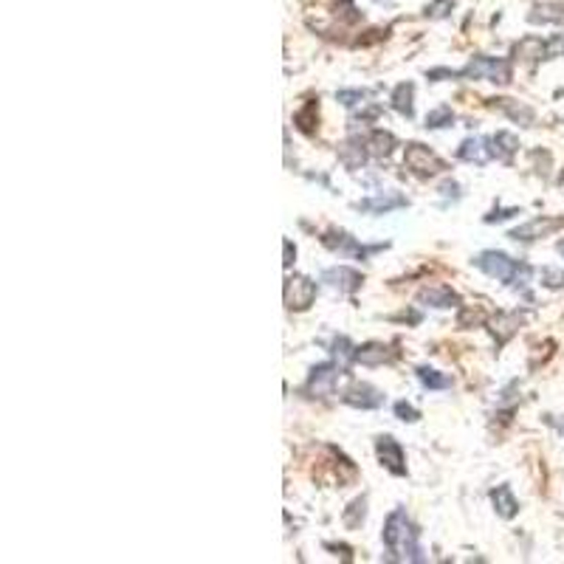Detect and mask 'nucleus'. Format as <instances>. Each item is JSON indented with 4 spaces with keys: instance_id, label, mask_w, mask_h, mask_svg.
Returning <instances> with one entry per match:
<instances>
[{
    "instance_id": "obj_31",
    "label": "nucleus",
    "mask_w": 564,
    "mask_h": 564,
    "mask_svg": "<svg viewBox=\"0 0 564 564\" xmlns=\"http://www.w3.org/2000/svg\"><path fill=\"white\" fill-rule=\"evenodd\" d=\"M542 282L547 288H564V271L561 268H542Z\"/></svg>"
},
{
    "instance_id": "obj_39",
    "label": "nucleus",
    "mask_w": 564,
    "mask_h": 564,
    "mask_svg": "<svg viewBox=\"0 0 564 564\" xmlns=\"http://www.w3.org/2000/svg\"><path fill=\"white\" fill-rule=\"evenodd\" d=\"M558 254H564V240H561V243H558Z\"/></svg>"
},
{
    "instance_id": "obj_34",
    "label": "nucleus",
    "mask_w": 564,
    "mask_h": 564,
    "mask_svg": "<svg viewBox=\"0 0 564 564\" xmlns=\"http://www.w3.org/2000/svg\"><path fill=\"white\" fill-rule=\"evenodd\" d=\"M452 3H454V0H438V3H432V6L426 9V15H429V17H446V15L452 12Z\"/></svg>"
},
{
    "instance_id": "obj_32",
    "label": "nucleus",
    "mask_w": 564,
    "mask_h": 564,
    "mask_svg": "<svg viewBox=\"0 0 564 564\" xmlns=\"http://www.w3.org/2000/svg\"><path fill=\"white\" fill-rule=\"evenodd\" d=\"M367 96H370V91H339V94H336V99H339L341 105H347V107H352V105H364Z\"/></svg>"
},
{
    "instance_id": "obj_11",
    "label": "nucleus",
    "mask_w": 564,
    "mask_h": 564,
    "mask_svg": "<svg viewBox=\"0 0 564 564\" xmlns=\"http://www.w3.org/2000/svg\"><path fill=\"white\" fill-rule=\"evenodd\" d=\"M406 206V198L398 195V192H387V195H378V198H364L356 203L359 212H370V215H384V212H392V209H401Z\"/></svg>"
},
{
    "instance_id": "obj_13",
    "label": "nucleus",
    "mask_w": 564,
    "mask_h": 564,
    "mask_svg": "<svg viewBox=\"0 0 564 564\" xmlns=\"http://www.w3.org/2000/svg\"><path fill=\"white\" fill-rule=\"evenodd\" d=\"M322 243H325L327 248H336V251H350V254H356V257H367V254H373V251H381V248H384V246L364 248V246H359L356 240H352L350 235H344V232H327V235L322 237Z\"/></svg>"
},
{
    "instance_id": "obj_35",
    "label": "nucleus",
    "mask_w": 564,
    "mask_h": 564,
    "mask_svg": "<svg viewBox=\"0 0 564 564\" xmlns=\"http://www.w3.org/2000/svg\"><path fill=\"white\" fill-rule=\"evenodd\" d=\"M544 48H547V57H561L564 54V34H556L553 40H547Z\"/></svg>"
},
{
    "instance_id": "obj_27",
    "label": "nucleus",
    "mask_w": 564,
    "mask_h": 564,
    "mask_svg": "<svg viewBox=\"0 0 564 564\" xmlns=\"http://www.w3.org/2000/svg\"><path fill=\"white\" fill-rule=\"evenodd\" d=\"M364 517H367V500L359 497V500H352V503H350V508L344 511L341 519H344L347 528H359V525L364 522Z\"/></svg>"
},
{
    "instance_id": "obj_17",
    "label": "nucleus",
    "mask_w": 564,
    "mask_h": 564,
    "mask_svg": "<svg viewBox=\"0 0 564 564\" xmlns=\"http://www.w3.org/2000/svg\"><path fill=\"white\" fill-rule=\"evenodd\" d=\"M412 96H415V85H412V82H401V85L392 91V107H395L401 116H406V119L415 116Z\"/></svg>"
},
{
    "instance_id": "obj_23",
    "label": "nucleus",
    "mask_w": 564,
    "mask_h": 564,
    "mask_svg": "<svg viewBox=\"0 0 564 564\" xmlns=\"http://www.w3.org/2000/svg\"><path fill=\"white\" fill-rule=\"evenodd\" d=\"M500 107H503L514 121H519V124H525V127L533 124V110H530L528 105H519V102H514V99H500Z\"/></svg>"
},
{
    "instance_id": "obj_8",
    "label": "nucleus",
    "mask_w": 564,
    "mask_h": 564,
    "mask_svg": "<svg viewBox=\"0 0 564 564\" xmlns=\"http://www.w3.org/2000/svg\"><path fill=\"white\" fill-rule=\"evenodd\" d=\"M376 452H378V460H381V466L387 468V471H392V474H406V466H403V449H401V443L395 440V438H389V435H384V438H378L376 440Z\"/></svg>"
},
{
    "instance_id": "obj_5",
    "label": "nucleus",
    "mask_w": 564,
    "mask_h": 564,
    "mask_svg": "<svg viewBox=\"0 0 564 564\" xmlns=\"http://www.w3.org/2000/svg\"><path fill=\"white\" fill-rule=\"evenodd\" d=\"M341 376H344V367H339V364H319V367L311 370L305 392L311 398H327V395H333V389H336V384H339Z\"/></svg>"
},
{
    "instance_id": "obj_9",
    "label": "nucleus",
    "mask_w": 564,
    "mask_h": 564,
    "mask_svg": "<svg viewBox=\"0 0 564 564\" xmlns=\"http://www.w3.org/2000/svg\"><path fill=\"white\" fill-rule=\"evenodd\" d=\"M344 403L359 409H378L384 403V392L373 384H352L350 389H344Z\"/></svg>"
},
{
    "instance_id": "obj_22",
    "label": "nucleus",
    "mask_w": 564,
    "mask_h": 564,
    "mask_svg": "<svg viewBox=\"0 0 564 564\" xmlns=\"http://www.w3.org/2000/svg\"><path fill=\"white\" fill-rule=\"evenodd\" d=\"M417 378H420V384L426 387V389H449L452 387V378L443 376V373H438V370H432V367H417Z\"/></svg>"
},
{
    "instance_id": "obj_38",
    "label": "nucleus",
    "mask_w": 564,
    "mask_h": 564,
    "mask_svg": "<svg viewBox=\"0 0 564 564\" xmlns=\"http://www.w3.org/2000/svg\"><path fill=\"white\" fill-rule=\"evenodd\" d=\"M294 257H297V248L291 246V240H285V260H282V262L291 265V262H294Z\"/></svg>"
},
{
    "instance_id": "obj_36",
    "label": "nucleus",
    "mask_w": 564,
    "mask_h": 564,
    "mask_svg": "<svg viewBox=\"0 0 564 564\" xmlns=\"http://www.w3.org/2000/svg\"><path fill=\"white\" fill-rule=\"evenodd\" d=\"M514 215H519V209H500V212H493V215H488V218H485V223H493V221H508V218H514Z\"/></svg>"
},
{
    "instance_id": "obj_24",
    "label": "nucleus",
    "mask_w": 564,
    "mask_h": 564,
    "mask_svg": "<svg viewBox=\"0 0 564 564\" xmlns=\"http://www.w3.org/2000/svg\"><path fill=\"white\" fill-rule=\"evenodd\" d=\"M530 23H558L564 26V9L561 6H536L530 15H528Z\"/></svg>"
},
{
    "instance_id": "obj_16",
    "label": "nucleus",
    "mask_w": 564,
    "mask_h": 564,
    "mask_svg": "<svg viewBox=\"0 0 564 564\" xmlns=\"http://www.w3.org/2000/svg\"><path fill=\"white\" fill-rule=\"evenodd\" d=\"M423 305H429V308H452V305H457V294L452 291V288H446V285H440V288H426V291H420V297H417Z\"/></svg>"
},
{
    "instance_id": "obj_14",
    "label": "nucleus",
    "mask_w": 564,
    "mask_h": 564,
    "mask_svg": "<svg viewBox=\"0 0 564 564\" xmlns=\"http://www.w3.org/2000/svg\"><path fill=\"white\" fill-rule=\"evenodd\" d=\"M488 144L491 141H485V138H480V135H474V138H466L463 144H460V150H457V156L463 158V161H471V164H485L493 153L488 150Z\"/></svg>"
},
{
    "instance_id": "obj_15",
    "label": "nucleus",
    "mask_w": 564,
    "mask_h": 564,
    "mask_svg": "<svg viewBox=\"0 0 564 564\" xmlns=\"http://www.w3.org/2000/svg\"><path fill=\"white\" fill-rule=\"evenodd\" d=\"M491 503H493V511H497L503 519H514L517 511H519V503L514 497V491L508 485H500L491 491Z\"/></svg>"
},
{
    "instance_id": "obj_30",
    "label": "nucleus",
    "mask_w": 564,
    "mask_h": 564,
    "mask_svg": "<svg viewBox=\"0 0 564 564\" xmlns=\"http://www.w3.org/2000/svg\"><path fill=\"white\" fill-rule=\"evenodd\" d=\"M482 322H485V311L480 305H463V311L457 316L460 327H471V325H482Z\"/></svg>"
},
{
    "instance_id": "obj_19",
    "label": "nucleus",
    "mask_w": 564,
    "mask_h": 564,
    "mask_svg": "<svg viewBox=\"0 0 564 564\" xmlns=\"http://www.w3.org/2000/svg\"><path fill=\"white\" fill-rule=\"evenodd\" d=\"M491 153L497 156V158H503V161H511V156L519 150V141H517V135L514 133H497L491 138Z\"/></svg>"
},
{
    "instance_id": "obj_21",
    "label": "nucleus",
    "mask_w": 564,
    "mask_h": 564,
    "mask_svg": "<svg viewBox=\"0 0 564 564\" xmlns=\"http://www.w3.org/2000/svg\"><path fill=\"white\" fill-rule=\"evenodd\" d=\"M519 322H522V316L519 313H497V316H493V336H497L500 341H505V339H511L514 336V330L519 327Z\"/></svg>"
},
{
    "instance_id": "obj_18",
    "label": "nucleus",
    "mask_w": 564,
    "mask_h": 564,
    "mask_svg": "<svg viewBox=\"0 0 564 564\" xmlns=\"http://www.w3.org/2000/svg\"><path fill=\"white\" fill-rule=\"evenodd\" d=\"M514 54H517V59L536 62V59H544V57H547V48H544V43H542L539 37H525L522 43H517Z\"/></svg>"
},
{
    "instance_id": "obj_28",
    "label": "nucleus",
    "mask_w": 564,
    "mask_h": 564,
    "mask_svg": "<svg viewBox=\"0 0 564 564\" xmlns=\"http://www.w3.org/2000/svg\"><path fill=\"white\" fill-rule=\"evenodd\" d=\"M316 119H319V105H316V102H308V105H305L302 110H297V116H294V121H297V127H299L302 133H313Z\"/></svg>"
},
{
    "instance_id": "obj_4",
    "label": "nucleus",
    "mask_w": 564,
    "mask_h": 564,
    "mask_svg": "<svg viewBox=\"0 0 564 564\" xmlns=\"http://www.w3.org/2000/svg\"><path fill=\"white\" fill-rule=\"evenodd\" d=\"M316 299V282L308 276H288L285 279V308L288 311H308Z\"/></svg>"
},
{
    "instance_id": "obj_25",
    "label": "nucleus",
    "mask_w": 564,
    "mask_h": 564,
    "mask_svg": "<svg viewBox=\"0 0 564 564\" xmlns=\"http://www.w3.org/2000/svg\"><path fill=\"white\" fill-rule=\"evenodd\" d=\"M333 359H336L339 367H347L350 362H356V347L350 344L347 336H339V339L333 341Z\"/></svg>"
},
{
    "instance_id": "obj_37",
    "label": "nucleus",
    "mask_w": 564,
    "mask_h": 564,
    "mask_svg": "<svg viewBox=\"0 0 564 564\" xmlns=\"http://www.w3.org/2000/svg\"><path fill=\"white\" fill-rule=\"evenodd\" d=\"M440 192H443V198H460V186H457L454 181H446V184L440 186Z\"/></svg>"
},
{
    "instance_id": "obj_3",
    "label": "nucleus",
    "mask_w": 564,
    "mask_h": 564,
    "mask_svg": "<svg viewBox=\"0 0 564 564\" xmlns=\"http://www.w3.org/2000/svg\"><path fill=\"white\" fill-rule=\"evenodd\" d=\"M454 77H466V80H488L497 85H508L511 82V65L505 59L497 57H474L460 74Z\"/></svg>"
},
{
    "instance_id": "obj_10",
    "label": "nucleus",
    "mask_w": 564,
    "mask_h": 564,
    "mask_svg": "<svg viewBox=\"0 0 564 564\" xmlns=\"http://www.w3.org/2000/svg\"><path fill=\"white\" fill-rule=\"evenodd\" d=\"M322 282H327L330 288H336L341 294H352V291L362 288V274L352 271V268H344V265L341 268H327L322 274Z\"/></svg>"
},
{
    "instance_id": "obj_33",
    "label": "nucleus",
    "mask_w": 564,
    "mask_h": 564,
    "mask_svg": "<svg viewBox=\"0 0 564 564\" xmlns=\"http://www.w3.org/2000/svg\"><path fill=\"white\" fill-rule=\"evenodd\" d=\"M395 415H398L403 423H415V420L420 417V412H417L412 403H406V401H398V403H395Z\"/></svg>"
},
{
    "instance_id": "obj_6",
    "label": "nucleus",
    "mask_w": 564,
    "mask_h": 564,
    "mask_svg": "<svg viewBox=\"0 0 564 564\" xmlns=\"http://www.w3.org/2000/svg\"><path fill=\"white\" fill-rule=\"evenodd\" d=\"M403 164H406L415 175H420V178H429V175H438L440 170H446L443 161H440L429 147H423V144H406Z\"/></svg>"
},
{
    "instance_id": "obj_7",
    "label": "nucleus",
    "mask_w": 564,
    "mask_h": 564,
    "mask_svg": "<svg viewBox=\"0 0 564 564\" xmlns=\"http://www.w3.org/2000/svg\"><path fill=\"white\" fill-rule=\"evenodd\" d=\"M564 229V218H533L522 226H517L511 232V240H522V243H530V240H539V237H547L553 232Z\"/></svg>"
},
{
    "instance_id": "obj_2",
    "label": "nucleus",
    "mask_w": 564,
    "mask_h": 564,
    "mask_svg": "<svg viewBox=\"0 0 564 564\" xmlns=\"http://www.w3.org/2000/svg\"><path fill=\"white\" fill-rule=\"evenodd\" d=\"M474 265H477L482 274L493 276V279L508 282V285H525V282L530 279V268H528L525 262L511 260V257L503 254V251H482V254L474 260Z\"/></svg>"
},
{
    "instance_id": "obj_40",
    "label": "nucleus",
    "mask_w": 564,
    "mask_h": 564,
    "mask_svg": "<svg viewBox=\"0 0 564 564\" xmlns=\"http://www.w3.org/2000/svg\"><path fill=\"white\" fill-rule=\"evenodd\" d=\"M558 181H561V184H564V172H561V178H558Z\"/></svg>"
},
{
    "instance_id": "obj_29",
    "label": "nucleus",
    "mask_w": 564,
    "mask_h": 564,
    "mask_svg": "<svg viewBox=\"0 0 564 564\" xmlns=\"http://www.w3.org/2000/svg\"><path fill=\"white\" fill-rule=\"evenodd\" d=\"M452 121H454V113H452L449 105H440V107H435V110L426 113V127H432V130L452 127Z\"/></svg>"
},
{
    "instance_id": "obj_20",
    "label": "nucleus",
    "mask_w": 564,
    "mask_h": 564,
    "mask_svg": "<svg viewBox=\"0 0 564 564\" xmlns=\"http://www.w3.org/2000/svg\"><path fill=\"white\" fill-rule=\"evenodd\" d=\"M392 147H395V135H392V133H387V130H373V133H370V138H367V150H370L373 156L384 158V156L392 153Z\"/></svg>"
},
{
    "instance_id": "obj_26",
    "label": "nucleus",
    "mask_w": 564,
    "mask_h": 564,
    "mask_svg": "<svg viewBox=\"0 0 564 564\" xmlns=\"http://www.w3.org/2000/svg\"><path fill=\"white\" fill-rule=\"evenodd\" d=\"M339 158H341V164H344L347 170H359V167L367 161V150L359 147V144H344L341 153H339Z\"/></svg>"
},
{
    "instance_id": "obj_1",
    "label": "nucleus",
    "mask_w": 564,
    "mask_h": 564,
    "mask_svg": "<svg viewBox=\"0 0 564 564\" xmlns=\"http://www.w3.org/2000/svg\"><path fill=\"white\" fill-rule=\"evenodd\" d=\"M384 544L389 550V556L395 561H423L420 556V544H417V530L412 528L409 517L403 508L392 511L387 517V525H384Z\"/></svg>"
},
{
    "instance_id": "obj_12",
    "label": "nucleus",
    "mask_w": 564,
    "mask_h": 564,
    "mask_svg": "<svg viewBox=\"0 0 564 564\" xmlns=\"http://www.w3.org/2000/svg\"><path fill=\"white\" fill-rule=\"evenodd\" d=\"M395 359V350L381 344V341H370L364 347H356V362H362L364 367H378L384 362H392Z\"/></svg>"
}]
</instances>
